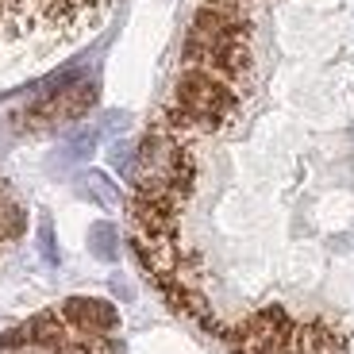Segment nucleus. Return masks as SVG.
I'll use <instances>...</instances> for the list:
<instances>
[{
	"label": "nucleus",
	"instance_id": "obj_1",
	"mask_svg": "<svg viewBox=\"0 0 354 354\" xmlns=\"http://www.w3.org/2000/svg\"><path fill=\"white\" fill-rule=\"evenodd\" d=\"M112 0H0V54L46 50L81 39Z\"/></svg>",
	"mask_w": 354,
	"mask_h": 354
},
{
	"label": "nucleus",
	"instance_id": "obj_2",
	"mask_svg": "<svg viewBox=\"0 0 354 354\" xmlns=\"http://www.w3.org/2000/svg\"><path fill=\"white\" fill-rule=\"evenodd\" d=\"M115 312L104 301H66L58 312L12 331L0 354H112Z\"/></svg>",
	"mask_w": 354,
	"mask_h": 354
},
{
	"label": "nucleus",
	"instance_id": "obj_3",
	"mask_svg": "<svg viewBox=\"0 0 354 354\" xmlns=\"http://www.w3.org/2000/svg\"><path fill=\"white\" fill-rule=\"evenodd\" d=\"M93 100H97V88L88 81H77L70 88H58L50 100H43L35 120H43V124H70V120H81L93 108Z\"/></svg>",
	"mask_w": 354,
	"mask_h": 354
},
{
	"label": "nucleus",
	"instance_id": "obj_4",
	"mask_svg": "<svg viewBox=\"0 0 354 354\" xmlns=\"http://www.w3.org/2000/svg\"><path fill=\"white\" fill-rule=\"evenodd\" d=\"M24 227H27V216H24V208L16 204V196H12L8 189L0 185V243H12V239H19V235H24Z\"/></svg>",
	"mask_w": 354,
	"mask_h": 354
},
{
	"label": "nucleus",
	"instance_id": "obj_5",
	"mask_svg": "<svg viewBox=\"0 0 354 354\" xmlns=\"http://www.w3.org/2000/svg\"><path fill=\"white\" fill-rule=\"evenodd\" d=\"M115 227L112 223H93V231H88V247H93V254L100 258V262H115L120 258V247H115Z\"/></svg>",
	"mask_w": 354,
	"mask_h": 354
},
{
	"label": "nucleus",
	"instance_id": "obj_6",
	"mask_svg": "<svg viewBox=\"0 0 354 354\" xmlns=\"http://www.w3.org/2000/svg\"><path fill=\"white\" fill-rule=\"evenodd\" d=\"M81 181H85V193L93 196V201H100L104 208H120V189H115L104 174H85Z\"/></svg>",
	"mask_w": 354,
	"mask_h": 354
},
{
	"label": "nucleus",
	"instance_id": "obj_7",
	"mask_svg": "<svg viewBox=\"0 0 354 354\" xmlns=\"http://www.w3.org/2000/svg\"><path fill=\"white\" fill-rule=\"evenodd\" d=\"M39 247H43V258L46 262H58V250H54V227H50V220H43L39 223Z\"/></svg>",
	"mask_w": 354,
	"mask_h": 354
}]
</instances>
